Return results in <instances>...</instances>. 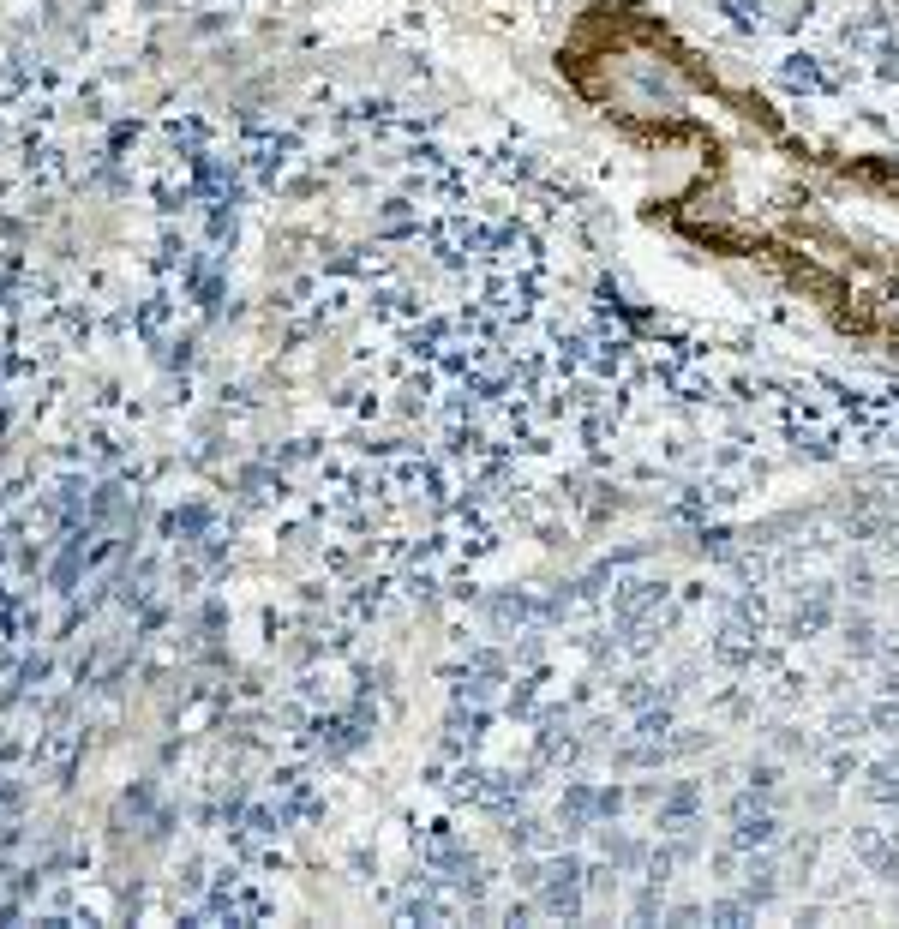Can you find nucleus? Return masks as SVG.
<instances>
[{
  "label": "nucleus",
  "instance_id": "nucleus-1",
  "mask_svg": "<svg viewBox=\"0 0 899 929\" xmlns=\"http://www.w3.org/2000/svg\"><path fill=\"white\" fill-rule=\"evenodd\" d=\"M720 120L672 90L642 108L618 102L630 132L696 138V180L666 204V222L720 252L792 282L840 336L899 354V168L840 162L792 144L756 96L720 90Z\"/></svg>",
  "mask_w": 899,
  "mask_h": 929
}]
</instances>
